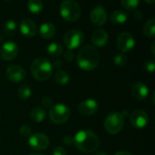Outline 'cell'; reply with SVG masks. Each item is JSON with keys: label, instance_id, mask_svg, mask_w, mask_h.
Segmentation results:
<instances>
[{"label": "cell", "instance_id": "37", "mask_svg": "<svg viewBox=\"0 0 155 155\" xmlns=\"http://www.w3.org/2000/svg\"><path fill=\"white\" fill-rule=\"evenodd\" d=\"M114 155H133L130 152H127V151H120L118 153H116Z\"/></svg>", "mask_w": 155, "mask_h": 155}, {"label": "cell", "instance_id": "41", "mask_svg": "<svg viewBox=\"0 0 155 155\" xmlns=\"http://www.w3.org/2000/svg\"><path fill=\"white\" fill-rule=\"evenodd\" d=\"M155 1L154 0H152V1H148V0H145V3H147V4H153Z\"/></svg>", "mask_w": 155, "mask_h": 155}, {"label": "cell", "instance_id": "20", "mask_svg": "<svg viewBox=\"0 0 155 155\" xmlns=\"http://www.w3.org/2000/svg\"><path fill=\"white\" fill-rule=\"evenodd\" d=\"M46 52L52 57H58L63 54V47L60 44H58L56 42L51 43L47 45Z\"/></svg>", "mask_w": 155, "mask_h": 155}, {"label": "cell", "instance_id": "38", "mask_svg": "<svg viewBox=\"0 0 155 155\" xmlns=\"http://www.w3.org/2000/svg\"><path fill=\"white\" fill-rule=\"evenodd\" d=\"M92 155H107L104 152H96V153H93Z\"/></svg>", "mask_w": 155, "mask_h": 155}, {"label": "cell", "instance_id": "19", "mask_svg": "<svg viewBox=\"0 0 155 155\" xmlns=\"http://www.w3.org/2000/svg\"><path fill=\"white\" fill-rule=\"evenodd\" d=\"M110 19L112 21L113 24H115V25H122V24H124L127 19H128V16L124 12V11H121V10H115L114 11L111 15H110Z\"/></svg>", "mask_w": 155, "mask_h": 155}, {"label": "cell", "instance_id": "21", "mask_svg": "<svg viewBox=\"0 0 155 155\" xmlns=\"http://www.w3.org/2000/svg\"><path fill=\"white\" fill-rule=\"evenodd\" d=\"M45 116H46V113H45V109H43L41 107H35L30 113L31 119L35 123L43 122L45 120Z\"/></svg>", "mask_w": 155, "mask_h": 155}, {"label": "cell", "instance_id": "26", "mask_svg": "<svg viewBox=\"0 0 155 155\" xmlns=\"http://www.w3.org/2000/svg\"><path fill=\"white\" fill-rule=\"evenodd\" d=\"M16 32V23L14 20H8L4 25V33L6 36H12Z\"/></svg>", "mask_w": 155, "mask_h": 155}, {"label": "cell", "instance_id": "15", "mask_svg": "<svg viewBox=\"0 0 155 155\" xmlns=\"http://www.w3.org/2000/svg\"><path fill=\"white\" fill-rule=\"evenodd\" d=\"M19 26L21 33L26 37H34L37 33V26L35 23L29 18L23 19L20 22Z\"/></svg>", "mask_w": 155, "mask_h": 155}, {"label": "cell", "instance_id": "30", "mask_svg": "<svg viewBox=\"0 0 155 155\" xmlns=\"http://www.w3.org/2000/svg\"><path fill=\"white\" fill-rule=\"evenodd\" d=\"M144 68L147 72L149 73H153L155 69V62L154 60L151 59V60H148L145 62L144 64Z\"/></svg>", "mask_w": 155, "mask_h": 155}, {"label": "cell", "instance_id": "34", "mask_svg": "<svg viewBox=\"0 0 155 155\" xmlns=\"http://www.w3.org/2000/svg\"><path fill=\"white\" fill-rule=\"evenodd\" d=\"M63 143L65 144V145H67V146H71L72 144H74V138L73 137H71V136H64V138H63Z\"/></svg>", "mask_w": 155, "mask_h": 155}, {"label": "cell", "instance_id": "6", "mask_svg": "<svg viewBox=\"0 0 155 155\" xmlns=\"http://www.w3.org/2000/svg\"><path fill=\"white\" fill-rule=\"evenodd\" d=\"M124 119L120 113H111L104 120V129L110 134L120 133L124 127Z\"/></svg>", "mask_w": 155, "mask_h": 155}, {"label": "cell", "instance_id": "9", "mask_svg": "<svg viewBox=\"0 0 155 155\" xmlns=\"http://www.w3.org/2000/svg\"><path fill=\"white\" fill-rule=\"evenodd\" d=\"M28 143H29V146L34 150L44 151L46 148H48L50 141H49V138L45 134L36 133V134L30 135L28 139Z\"/></svg>", "mask_w": 155, "mask_h": 155}, {"label": "cell", "instance_id": "29", "mask_svg": "<svg viewBox=\"0 0 155 155\" xmlns=\"http://www.w3.org/2000/svg\"><path fill=\"white\" fill-rule=\"evenodd\" d=\"M19 132H20V134L22 136H24V137H30V135L32 134V130H31V128L28 125H23V126H21Z\"/></svg>", "mask_w": 155, "mask_h": 155}, {"label": "cell", "instance_id": "31", "mask_svg": "<svg viewBox=\"0 0 155 155\" xmlns=\"http://www.w3.org/2000/svg\"><path fill=\"white\" fill-rule=\"evenodd\" d=\"M41 104H42L44 108H47L48 109V108L52 107L53 102H52V100L49 97H43L42 100H41Z\"/></svg>", "mask_w": 155, "mask_h": 155}, {"label": "cell", "instance_id": "2", "mask_svg": "<svg viewBox=\"0 0 155 155\" xmlns=\"http://www.w3.org/2000/svg\"><path fill=\"white\" fill-rule=\"evenodd\" d=\"M76 61L78 66L81 69L84 71H90L98 65L100 55L94 46L87 45L81 48L77 54Z\"/></svg>", "mask_w": 155, "mask_h": 155}, {"label": "cell", "instance_id": "14", "mask_svg": "<svg viewBox=\"0 0 155 155\" xmlns=\"http://www.w3.org/2000/svg\"><path fill=\"white\" fill-rule=\"evenodd\" d=\"M98 103L94 99H87L82 102L78 106V113L85 117L94 114L98 111Z\"/></svg>", "mask_w": 155, "mask_h": 155}, {"label": "cell", "instance_id": "33", "mask_svg": "<svg viewBox=\"0 0 155 155\" xmlns=\"http://www.w3.org/2000/svg\"><path fill=\"white\" fill-rule=\"evenodd\" d=\"M53 155H67L65 150L62 147H56L53 151Z\"/></svg>", "mask_w": 155, "mask_h": 155}, {"label": "cell", "instance_id": "4", "mask_svg": "<svg viewBox=\"0 0 155 155\" xmlns=\"http://www.w3.org/2000/svg\"><path fill=\"white\" fill-rule=\"evenodd\" d=\"M60 15L68 22H74L78 20L82 14L80 5L74 0H64L60 4Z\"/></svg>", "mask_w": 155, "mask_h": 155}, {"label": "cell", "instance_id": "28", "mask_svg": "<svg viewBox=\"0 0 155 155\" xmlns=\"http://www.w3.org/2000/svg\"><path fill=\"white\" fill-rule=\"evenodd\" d=\"M127 56L125 55V54H117V55H115V57H114V64H115V65L116 66H120V67H122V66H124V65H125V64L127 63Z\"/></svg>", "mask_w": 155, "mask_h": 155}, {"label": "cell", "instance_id": "12", "mask_svg": "<svg viewBox=\"0 0 155 155\" xmlns=\"http://www.w3.org/2000/svg\"><path fill=\"white\" fill-rule=\"evenodd\" d=\"M18 54V45L13 42L8 41L5 42L0 49V55L5 61H11L15 58Z\"/></svg>", "mask_w": 155, "mask_h": 155}, {"label": "cell", "instance_id": "27", "mask_svg": "<svg viewBox=\"0 0 155 155\" xmlns=\"http://www.w3.org/2000/svg\"><path fill=\"white\" fill-rule=\"evenodd\" d=\"M121 4L126 10L134 11L140 5V1L139 0H122Z\"/></svg>", "mask_w": 155, "mask_h": 155}, {"label": "cell", "instance_id": "35", "mask_svg": "<svg viewBox=\"0 0 155 155\" xmlns=\"http://www.w3.org/2000/svg\"><path fill=\"white\" fill-rule=\"evenodd\" d=\"M143 14L142 11H135V12L134 13V18L135 20L140 21V20L143 19Z\"/></svg>", "mask_w": 155, "mask_h": 155}, {"label": "cell", "instance_id": "3", "mask_svg": "<svg viewBox=\"0 0 155 155\" xmlns=\"http://www.w3.org/2000/svg\"><path fill=\"white\" fill-rule=\"evenodd\" d=\"M53 65L45 57L35 58L31 64V73L34 78L40 82H45L50 79L53 74Z\"/></svg>", "mask_w": 155, "mask_h": 155}, {"label": "cell", "instance_id": "1", "mask_svg": "<svg viewBox=\"0 0 155 155\" xmlns=\"http://www.w3.org/2000/svg\"><path fill=\"white\" fill-rule=\"evenodd\" d=\"M73 138L75 147L84 153H94L100 146L99 137L90 130H80Z\"/></svg>", "mask_w": 155, "mask_h": 155}, {"label": "cell", "instance_id": "5", "mask_svg": "<svg viewBox=\"0 0 155 155\" xmlns=\"http://www.w3.org/2000/svg\"><path fill=\"white\" fill-rule=\"evenodd\" d=\"M71 116L70 108L64 104H57L50 108L49 117L55 124H63L69 120Z\"/></svg>", "mask_w": 155, "mask_h": 155}, {"label": "cell", "instance_id": "32", "mask_svg": "<svg viewBox=\"0 0 155 155\" xmlns=\"http://www.w3.org/2000/svg\"><path fill=\"white\" fill-rule=\"evenodd\" d=\"M64 58L65 61L72 62V61L74 60V54L73 51H71V50L67 51V52L64 54Z\"/></svg>", "mask_w": 155, "mask_h": 155}, {"label": "cell", "instance_id": "11", "mask_svg": "<svg viewBox=\"0 0 155 155\" xmlns=\"http://www.w3.org/2000/svg\"><path fill=\"white\" fill-rule=\"evenodd\" d=\"M91 22L98 26L104 25L107 20V12L102 5H95L90 13Z\"/></svg>", "mask_w": 155, "mask_h": 155}, {"label": "cell", "instance_id": "25", "mask_svg": "<svg viewBox=\"0 0 155 155\" xmlns=\"http://www.w3.org/2000/svg\"><path fill=\"white\" fill-rule=\"evenodd\" d=\"M69 75L65 71L63 70H57L54 74V80L57 84L64 85L69 82Z\"/></svg>", "mask_w": 155, "mask_h": 155}, {"label": "cell", "instance_id": "39", "mask_svg": "<svg viewBox=\"0 0 155 155\" xmlns=\"http://www.w3.org/2000/svg\"><path fill=\"white\" fill-rule=\"evenodd\" d=\"M121 114H122V116H123V117H124H124H127V116L129 115V113H128V112H126V111H124V112H123Z\"/></svg>", "mask_w": 155, "mask_h": 155}, {"label": "cell", "instance_id": "7", "mask_svg": "<svg viewBox=\"0 0 155 155\" xmlns=\"http://www.w3.org/2000/svg\"><path fill=\"white\" fill-rule=\"evenodd\" d=\"M84 40V33L79 29H72L64 35V44L68 50H74L79 47Z\"/></svg>", "mask_w": 155, "mask_h": 155}, {"label": "cell", "instance_id": "36", "mask_svg": "<svg viewBox=\"0 0 155 155\" xmlns=\"http://www.w3.org/2000/svg\"><path fill=\"white\" fill-rule=\"evenodd\" d=\"M52 65H53V68L54 67V68H57V67H60V66L63 65V62L61 60H59V59H56L55 61H54V63L52 64Z\"/></svg>", "mask_w": 155, "mask_h": 155}, {"label": "cell", "instance_id": "17", "mask_svg": "<svg viewBox=\"0 0 155 155\" xmlns=\"http://www.w3.org/2000/svg\"><path fill=\"white\" fill-rule=\"evenodd\" d=\"M132 94L137 100H143L148 96L149 89H148L147 85H145L143 83L138 82V83H135L133 85Z\"/></svg>", "mask_w": 155, "mask_h": 155}, {"label": "cell", "instance_id": "23", "mask_svg": "<svg viewBox=\"0 0 155 155\" xmlns=\"http://www.w3.org/2000/svg\"><path fill=\"white\" fill-rule=\"evenodd\" d=\"M43 2L40 0H29L27 3V8L33 14H39L43 10Z\"/></svg>", "mask_w": 155, "mask_h": 155}, {"label": "cell", "instance_id": "18", "mask_svg": "<svg viewBox=\"0 0 155 155\" xmlns=\"http://www.w3.org/2000/svg\"><path fill=\"white\" fill-rule=\"evenodd\" d=\"M55 25L50 22L44 23L39 28V34L43 38L49 39L55 35Z\"/></svg>", "mask_w": 155, "mask_h": 155}, {"label": "cell", "instance_id": "42", "mask_svg": "<svg viewBox=\"0 0 155 155\" xmlns=\"http://www.w3.org/2000/svg\"><path fill=\"white\" fill-rule=\"evenodd\" d=\"M3 40H4V36H3V35L0 33V43H1V42H3Z\"/></svg>", "mask_w": 155, "mask_h": 155}, {"label": "cell", "instance_id": "40", "mask_svg": "<svg viewBox=\"0 0 155 155\" xmlns=\"http://www.w3.org/2000/svg\"><path fill=\"white\" fill-rule=\"evenodd\" d=\"M154 45H155V42H153V45H152V53H153V55H155Z\"/></svg>", "mask_w": 155, "mask_h": 155}, {"label": "cell", "instance_id": "13", "mask_svg": "<svg viewBox=\"0 0 155 155\" xmlns=\"http://www.w3.org/2000/svg\"><path fill=\"white\" fill-rule=\"evenodd\" d=\"M5 75L10 82L20 83L25 78V71L21 65L13 64L6 69Z\"/></svg>", "mask_w": 155, "mask_h": 155}, {"label": "cell", "instance_id": "24", "mask_svg": "<svg viewBox=\"0 0 155 155\" xmlns=\"http://www.w3.org/2000/svg\"><path fill=\"white\" fill-rule=\"evenodd\" d=\"M17 95L21 100H27L32 95V90L28 84H22L17 90Z\"/></svg>", "mask_w": 155, "mask_h": 155}, {"label": "cell", "instance_id": "43", "mask_svg": "<svg viewBox=\"0 0 155 155\" xmlns=\"http://www.w3.org/2000/svg\"><path fill=\"white\" fill-rule=\"evenodd\" d=\"M29 155H43V154H41V153H30Z\"/></svg>", "mask_w": 155, "mask_h": 155}, {"label": "cell", "instance_id": "16", "mask_svg": "<svg viewBox=\"0 0 155 155\" xmlns=\"http://www.w3.org/2000/svg\"><path fill=\"white\" fill-rule=\"evenodd\" d=\"M108 39H109V36H108L107 32L103 29H97L92 35L93 44L97 47L104 46L107 44Z\"/></svg>", "mask_w": 155, "mask_h": 155}, {"label": "cell", "instance_id": "10", "mask_svg": "<svg viewBox=\"0 0 155 155\" xmlns=\"http://www.w3.org/2000/svg\"><path fill=\"white\" fill-rule=\"evenodd\" d=\"M130 122L134 128L143 129L149 123V115L143 110L137 109L130 114Z\"/></svg>", "mask_w": 155, "mask_h": 155}, {"label": "cell", "instance_id": "8", "mask_svg": "<svg viewBox=\"0 0 155 155\" xmlns=\"http://www.w3.org/2000/svg\"><path fill=\"white\" fill-rule=\"evenodd\" d=\"M117 47L122 53L130 52L135 45V39L132 34L128 32L121 33L116 40Z\"/></svg>", "mask_w": 155, "mask_h": 155}, {"label": "cell", "instance_id": "22", "mask_svg": "<svg viewBox=\"0 0 155 155\" xmlns=\"http://www.w3.org/2000/svg\"><path fill=\"white\" fill-rule=\"evenodd\" d=\"M143 35L147 37H153L155 34V19L151 18L149 19L143 25Z\"/></svg>", "mask_w": 155, "mask_h": 155}]
</instances>
